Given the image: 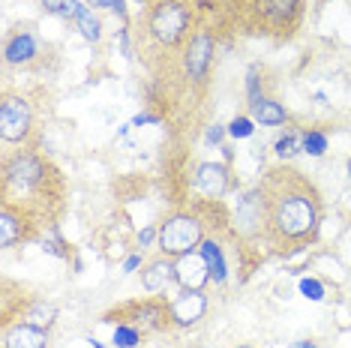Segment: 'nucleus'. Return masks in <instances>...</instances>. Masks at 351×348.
Wrapping results in <instances>:
<instances>
[{"instance_id":"obj_30","label":"nucleus","mask_w":351,"mask_h":348,"mask_svg":"<svg viewBox=\"0 0 351 348\" xmlns=\"http://www.w3.org/2000/svg\"><path fill=\"white\" fill-rule=\"evenodd\" d=\"M138 6H147V3H156V0H135Z\"/></svg>"},{"instance_id":"obj_5","label":"nucleus","mask_w":351,"mask_h":348,"mask_svg":"<svg viewBox=\"0 0 351 348\" xmlns=\"http://www.w3.org/2000/svg\"><path fill=\"white\" fill-rule=\"evenodd\" d=\"M228 225H234V213L222 199L186 195L183 201H174L156 223V252L169 258L193 256L207 234Z\"/></svg>"},{"instance_id":"obj_7","label":"nucleus","mask_w":351,"mask_h":348,"mask_svg":"<svg viewBox=\"0 0 351 348\" xmlns=\"http://www.w3.org/2000/svg\"><path fill=\"white\" fill-rule=\"evenodd\" d=\"M222 36L226 34H222V27L217 25V18L207 12L204 21L193 34V39L186 42V49H183L178 78H174V87L169 93L171 102H189V105H193V102L207 99V90H210V82H213V69H217V51H219Z\"/></svg>"},{"instance_id":"obj_10","label":"nucleus","mask_w":351,"mask_h":348,"mask_svg":"<svg viewBox=\"0 0 351 348\" xmlns=\"http://www.w3.org/2000/svg\"><path fill=\"white\" fill-rule=\"evenodd\" d=\"M36 324V327L54 330L58 324V306L49 297H43L36 288L15 282L12 276H3V291H0V327L3 324Z\"/></svg>"},{"instance_id":"obj_27","label":"nucleus","mask_w":351,"mask_h":348,"mask_svg":"<svg viewBox=\"0 0 351 348\" xmlns=\"http://www.w3.org/2000/svg\"><path fill=\"white\" fill-rule=\"evenodd\" d=\"M226 132H228L226 126L213 121L210 126H207V132H204V141H207V145H222V136H226Z\"/></svg>"},{"instance_id":"obj_23","label":"nucleus","mask_w":351,"mask_h":348,"mask_svg":"<svg viewBox=\"0 0 351 348\" xmlns=\"http://www.w3.org/2000/svg\"><path fill=\"white\" fill-rule=\"evenodd\" d=\"M138 343H145V336L135 327H130V324H114V334H111V345L114 348H135Z\"/></svg>"},{"instance_id":"obj_13","label":"nucleus","mask_w":351,"mask_h":348,"mask_svg":"<svg viewBox=\"0 0 351 348\" xmlns=\"http://www.w3.org/2000/svg\"><path fill=\"white\" fill-rule=\"evenodd\" d=\"M174 279H178V288H183V291H207L213 286L210 271H207V261L202 258V252L174 258Z\"/></svg>"},{"instance_id":"obj_29","label":"nucleus","mask_w":351,"mask_h":348,"mask_svg":"<svg viewBox=\"0 0 351 348\" xmlns=\"http://www.w3.org/2000/svg\"><path fill=\"white\" fill-rule=\"evenodd\" d=\"M291 348H318V345L313 343V339H300V343H294Z\"/></svg>"},{"instance_id":"obj_16","label":"nucleus","mask_w":351,"mask_h":348,"mask_svg":"<svg viewBox=\"0 0 351 348\" xmlns=\"http://www.w3.org/2000/svg\"><path fill=\"white\" fill-rule=\"evenodd\" d=\"M171 282H178L174 279V258L156 252L154 258H147L145 264H141V288H145L147 295H162Z\"/></svg>"},{"instance_id":"obj_8","label":"nucleus","mask_w":351,"mask_h":348,"mask_svg":"<svg viewBox=\"0 0 351 348\" xmlns=\"http://www.w3.org/2000/svg\"><path fill=\"white\" fill-rule=\"evenodd\" d=\"M0 60H3V75L10 78L12 73H45L54 63L51 42L39 34V25L30 18L12 21L3 34V49H0Z\"/></svg>"},{"instance_id":"obj_14","label":"nucleus","mask_w":351,"mask_h":348,"mask_svg":"<svg viewBox=\"0 0 351 348\" xmlns=\"http://www.w3.org/2000/svg\"><path fill=\"white\" fill-rule=\"evenodd\" d=\"M0 348H51V330L36 324H3L0 327Z\"/></svg>"},{"instance_id":"obj_32","label":"nucleus","mask_w":351,"mask_h":348,"mask_svg":"<svg viewBox=\"0 0 351 348\" xmlns=\"http://www.w3.org/2000/svg\"><path fill=\"white\" fill-rule=\"evenodd\" d=\"M348 177H351V160H348Z\"/></svg>"},{"instance_id":"obj_26","label":"nucleus","mask_w":351,"mask_h":348,"mask_svg":"<svg viewBox=\"0 0 351 348\" xmlns=\"http://www.w3.org/2000/svg\"><path fill=\"white\" fill-rule=\"evenodd\" d=\"M300 295L306 297V300H322L324 297V286L315 279V276H309V279L300 282Z\"/></svg>"},{"instance_id":"obj_25","label":"nucleus","mask_w":351,"mask_h":348,"mask_svg":"<svg viewBox=\"0 0 351 348\" xmlns=\"http://www.w3.org/2000/svg\"><path fill=\"white\" fill-rule=\"evenodd\" d=\"M90 6H93V10H97V6H102V10L114 12L117 18L123 21V27H130V25H132V15H130V10H126L123 0H90Z\"/></svg>"},{"instance_id":"obj_3","label":"nucleus","mask_w":351,"mask_h":348,"mask_svg":"<svg viewBox=\"0 0 351 348\" xmlns=\"http://www.w3.org/2000/svg\"><path fill=\"white\" fill-rule=\"evenodd\" d=\"M0 201L34 210L58 232L69 204V180L43 147H12L0 153Z\"/></svg>"},{"instance_id":"obj_28","label":"nucleus","mask_w":351,"mask_h":348,"mask_svg":"<svg viewBox=\"0 0 351 348\" xmlns=\"http://www.w3.org/2000/svg\"><path fill=\"white\" fill-rule=\"evenodd\" d=\"M138 264H145V261H141V256H132L130 261H126V273H132Z\"/></svg>"},{"instance_id":"obj_19","label":"nucleus","mask_w":351,"mask_h":348,"mask_svg":"<svg viewBox=\"0 0 351 348\" xmlns=\"http://www.w3.org/2000/svg\"><path fill=\"white\" fill-rule=\"evenodd\" d=\"M39 6H43L45 15H54V18L66 21V25H75L78 12L84 10L82 0H39Z\"/></svg>"},{"instance_id":"obj_6","label":"nucleus","mask_w":351,"mask_h":348,"mask_svg":"<svg viewBox=\"0 0 351 348\" xmlns=\"http://www.w3.org/2000/svg\"><path fill=\"white\" fill-rule=\"evenodd\" d=\"M51 87L3 82V90H0V145L3 150L43 147V126L51 114Z\"/></svg>"},{"instance_id":"obj_11","label":"nucleus","mask_w":351,"mask_h":348,"mask_svg":"<svg viewBox=\"0 0 351 348\" xmlns=\"http://www.w3.org/2000/svg\"><path fill=\"white\" fill-rule=\"evenodd\" d=\"M45 234H51V228L45 225L43 216H36L34 210L21 208V204L0 201V247L3 249L43 240Z\"/></svg>"},{"instance_id":"obj_21","label":"nucleus","mask_w":351,"mask_h":348,"mask_svg":"<svg viewBox=\"0 0 351 348\" xmlns=\"http://www.w3.org/2000/svg\"><path fill=\"white\" fill-rule=\"evenodd\" d=\"M274 150H276V156H279V162H291L298 153H303V147H300V132L294 129H285L282 136L276 138V145H274Z\"/></svg>"},{"instance_id":"obj_15","label":"nucleus","mask_w":351,"mask_h":348,"mask_svg":"<svg viewBox=\"0 0 351 348\" xmlns=\"http://www.w3.org/2000/svg\"><path fill=\"white\" fill-rule=\"evenodd\" d=\"M171 310H174V321H178V330L180 327H195L198 321L207 315L210 310V297L207 291H178L171 297Z\"/></svg>"},{"instance_id":"obj_12","label":"nucleus","mask_w":351,"mask_h":348,"mask_svg":"<svg viewBox=\"0 0 351 348\" xmlns=\"http://www.w3.org/2000/svg\"><path fill=\"white\" fill-rule=\"evenodd\" d=\"M189 195H202V199H226L231 189L237 186L234 169L231 162H198L195 169H189L186 177Z\"/></svg>"},{"instance_id":"obj_22","label":"nucleus","mask_w":351,"mask_h":348,"mask_svg":"<svg viewBox=\"0 0 351 348\" xmlns=\"http://www.w3.org/2000/svg\"><path fill=\"white\" fill-rule=\"evenodd\" d=\"M327 145H330V138H327L324 129H315V126H309V129H300V147H303V153L324 156Z\"/></svg>"},{"instance_id":"obj_17","label":"nucleus","mask_w":351,"mask_h":348,"mask_svg":"<svg viewBox=\"0 0 351 348\" xmlns=\"http://www.w3.org/2000/svg\"><path fill=\"white\" fill-rule=\"evenodd\" d=\"M246 114H250L255 123H261V126H285V123L294 126L291 112L276 99V93H270V97H265V99L255 102V105H250L246 108Z\"/></svg>"},{"instance_id":"obj_4","label":"nucleus","mask_w":351,"mask_h":348,"mask_svg":"<svg viewBox=\"0 0 351 348\" xmlns=\"http://www.w3.org/2000/svg\"><path fill=\"white\" fill-rule=\"evenodd\" d=\"M222 34L289 45L300 36L309 0H198Z\"/></svg>"},{"instance_id":"obj_24","label":"nucleus","mask_w":351,"mask_h":348,"mask_svg":"<svg viewBox=\"0 0 351 348\" xmlns=\"http://www.w3.org/2000/svg\"><path fill=\"white\" fill-rule=\"evenodd\" d=\"M226 129H228V136L234 141H241V138H250L255 132V121L250 114H237V117H231V123L226 126Z\"/></svg>"},{"instance_id":"obj_9","label":"nucleus","mask_w":351,"mask_h":348,"mask_svg":"<svg viewBox=\"0 0 351 348\" xmlns=\"http://www.w3.org/2000/svg\"><path fill=\"white\" fill-rule=\"evenodd\" d=\"M99 324H130L145 339L178 330L171 297H165V295H138V297L121 300V303L108 306L99 315Z\"/></svg>"},{"instance_id":"obj_31","label":"nucleus","mask_w":351,"mask_h":348,"mask_svg":"<svg viewBox=\"0 0 351 348\" xmlns=\"http://www.w3.org/2000/svg\"><path fill=\"white\" fill-rule=\"evenodd\" d=\"M234 348H255V345H246V343H243V345H234Z\"/></svg>"},{"instance_id":"obj_1","label":"nucleus","mask_w":351,"mask_h":348,"mask_svg":"<svg viewBox=\"0 0 351 348\" xmlns=\"http://www.w3.org/2000/svg\"><path fill=\"white\" fill-rule=\"evenodd\" d=\"M261 201V247L270 258H294L315 247L324 225V195L294 162H274L255 184Z\"/></svg>"},{"instance_id":"obj_18","label":"nucleus","mask_w":351,"mask_h":348,"mask_svg":"<svg viewBox=\"0 0 351 348\" xmlns=\"http://www.w3.org/2000/svg\"><path fill=\"white\" fill-rule=\"evenodd\" d=\"M270 69L265 63H252L250 73H246V84H243V93H246V108L255 105L258 99H265L274 93V84H270Z\"/></svg>"},{"instance_id":"obj_20","label":"nucleus","mask_w":351,"mask_h":348,"mask_svg":"<svg viewBox=\"0 0 351 348\" xmlns=\"http://www.w3.org/2000/svg\"><path fill=\"white\" fill-rule=\"evenodd\" d=\"M75 27H78V34H82L87 42H93V45H97L99 39H102V18H99V12L93 10L90 3H84V10L78 12Z\"/></svg>"},{"instance_id":"obj_2","label":"nucleus","mask_w":351,"mask_h":348,"mask_svg":"<svg viewBox=\"0 0 351 348\" xmlns=\"http://www.w3.org/2000/svg\"><path fill=\"white\" fill-rule=\"evenodd\" d=\"M204 15L198 0H156L132 15V58L150 75V84L162 93V99L171 93L183 49Z\"/></svg>"}]
</instances>
